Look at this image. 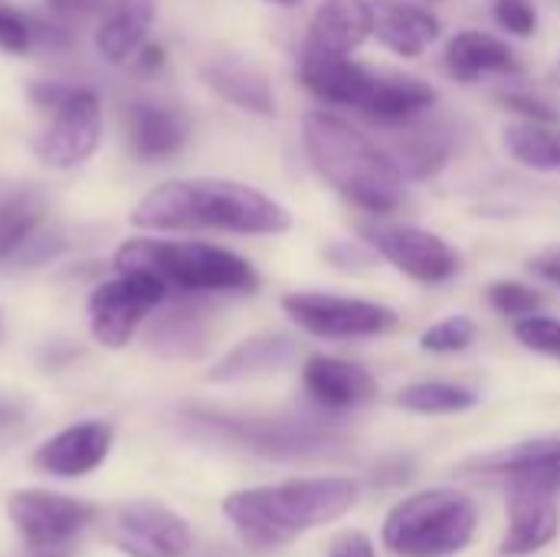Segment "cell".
<instances>
[{"label":"cell","instance_id":"e0dca14e","mask_svg":"<svg viewBox=\"0 0 560 557\" xmlns=\"http://www.w3.org/2000/svg\"><path fill=\"white\" fill-rule=\"evenodd\" d=\"M560 532V512L555 492L545 489H512L509 496V532L502 555L525 557L548 548Z\"/></svg>","mask_w":560,"mask_h":557},{"label":"cell","instance_id":"5bb4252c","mask_svg":"<svg viewBox=\"0 0 560 557\" xmlns=\"http://www.w3.org/2000/svg\"><path fill=\"white\" fill-rule=\"evenodd\" d=\"M112 443H115L112 423L82 420V423L59 430L46 443H39V450L33 453V466L56 479H79V476L95 473L108 460Z\"/></svg>","mask_w":560,"mask_h":557},{"label":"cell","instance_id":"ac0fdd59","mask_svg":"<svg viewBox=\"0 0 560 557\" xmlns=\"http://www.w3.org/2000/svg\"><path fill=\"white\" fill-rule=\"evenodd\" d=\"M374 10V36L397 56L413 59L423 56L436 36H440V20L410 0H371Z\"/></svg>","mask_w":560,"mask_h":557},{"label":"cell","instance_id":"ab89813d","mask_svg":"<svg viewBox=\"0 0 560 557\" xmlns=\"http://www.w3.org/2000/svg\"><path fill=\"white\" fill-rule=\"evenodd\" d=\"M69 92H72V85H49V82H36V85L30 89L33 102H39V105H46V108H56Z\"/></svg>","mask_w":560,"mask_h":557},{"label":"cell","instance_id":"8992f818","mask_svg":"<svg viewBox=\"0 0 560 557\" xmlns=\"http://www.w3.org/2000/svg\"><path fill=\"white\" fill-rule=\"evenodd\" d=\"M167 295V282L158 279L154 272H118L115 279L98 282L89 295L92 338L108 351L125 348L135 338L138 325L158 305H164Z\"/></svg>","mask_w":560,"mask_h":557},{"label":"cell","instance_id":"30bf717a","mask_svg":"<svg viewBox=\"0 0 560 557\" xmlns=\"http://www.w3.org/2000/svg\"><path fill=\"white\" fill-rule=\"evenodd\" d=\"M102 141V102L92 89H75L52 108L49 125L33 138V154L56 171L79 167Z\"/></svg>","mask_w":560,"mask_h":557},{"label":"cell","instance_id":"d590c367","mask_svg":"<svg viewBox=\"0 0 560 557\" xmlns=\"http://www.w3.org/2000/svg\"><path fill=\"white\" fill-rule=\"evenodd\" d=\"M502 105L512 108V112H518V115H525L528 121H538V125H551L558 118V112L545 98L528 95V92H505L502 95Z\"/></svg>","mask_w":560,"mask_h":557},{"label":"cell","instance_id":"4fadbf2b","mask_svg":"<svg viewBox=\"0 0 560 557\" xmlns=\"http://www.w3.org/2000/svg\"><path fill=\"white\" fill-rule=\"evenodd\" d=\"M463 476L499 483L509 489H545L560 492V440H535L512 446L505 453H492L472 460L459 469Z\"/></svg>","mask_w":560,"mask_h":557},{"label":"cell","instance_id":"cb8c5ba5","mask_svg":"<svg viewBox=\"0 0 560 557\" xmlns=\"http://www.w3.org/2000/svg\"><path fill=\"white\" fill-rule=\"evenodd\" d=\"M46 197L33 184H0V259L16 256L39 230Z\"/></svg>","mask_w":560,"mask_h":557},{"label":"cell","instance_id":"74e56055","mask_svg":"<svg viewBox=\"0 0 560 557\" xmlns=\"http://www.w3.org/2000/svg\"><path fill=\"white\" fill-rule=\"evenodd\" d=\"M328 557H377V552H374V542L364 532H348V535H338L331 542Z\"/></svg>","mask_w":560,"mask_h":557},{"label":"cell","instance_id":"8fae6325","mask_svg":"<svg viewBox=\"0 0 560 557\" xmlns=\"http://www.w3.org/2000/svg\"><path fill=\"white\" fill-rule=\"evenodd\" d=\"M368 243L404 276L423 286H440L459 272V253L436 233L410 223H364Z\"/></svg>","mask_w":560,"mask_h":557},{"label":"cell","instance_id":"8d00e7d4","mask_svg":"<svg viewBox=\"0 0 560 557\" xmlns=\"http://www.w3.org/2000/svg\"><path fill=\"white\" fill-rule=\"evenodd\" d=\"M46 7L59 23H82L102 7V0H46Z\"/></svg>","mask_w":560,"mask_h":557},{"label":"cell","instance_id":"484cf974","mask_svg":"<svg viewBox=\"0 0 560 557\" xmlns=\"http://www.w3.org/2000/svg\"><path fill=\"white\" fill-rule=\"evenodd\" d=\"M417 118H420V115H417ZM417 118L397 121V125H404V131H397V135H394V141H390L384 151L394 158V164L400 167V174H404V177H417V181H423V177L436 174V171L446 164L450 141H446L436 128L420 125Z\"/></svg>","mask_w":560,"mask_h":557},{"label":"cell","instance_id":"7402d4cb","mask_svg":"<svg viewBox=\"0 0 560 557\" xmlns=\"http://www.w3.org/2000/svg\"><path fill=\"white\" fill-rule=\"evenodd\" d=\"M128 138L131 151L144 161L171 158L187 141V118L171 105L135 102L128 108Z\"/></svg>","mask_w":560,"mask_h":557},{"label":"cell","instance_id":"44dd1931","mask_svg":"<svg viewBox=\"0 0 560 557\" xmlns=\"http://www.w3.org/2000/svg\"><path fill=\"white\" fill-rule=\"evenodd\" d=\"M374 36V10L371 0H325L312 23H308V46L345 53L351 56L358 46H364Z\"/></svg>","mask_w":560,"mask_h":557},{"label":"cell","instance_id":"d4e9b609","mask_svg":"<svg viewBox=\"0 0 560 557\" xmlns=\"http://www.w3.org/2000/svg\"><path fill=\"white\" fill-rule=\"evenodd\" d=\"M433 102H436V89L430 82L400 72H377V85L364 115L377 118L381 125H397L423 115Z\"/></svg>","mask_w":560,"mask_h":557},{"label":"cell","instance_id":"f35d334b","mask_svg":"<svg viewBox=\"0 0 560 557\" xmlns=\"http://www.w3.org/2000/svg\"><path fill=\"white\" fill-rule=\"evenodd\" d=\"M528 269H532L538 279H545V282H551V286H560V246H551V250L538 253V256L528 263Z\"/></svg>","mask_w":560,"mask_h":557},{"label":"cell","instance_id":"d6986e66","mask_svg":"<svg viewBox=\"0 0 560 557\" xmlns=\"http://www.w3.org/2000/svg\"><path fill=\"white\" fill-rule=\"evenodd\" d=\"M203 82L230 105L249 112V115H276V92L269 76L240 56H217L203 66Z\"/></svg>","mask_w":560,"mask_h":557},{"label":"cell","instance_id":"9a60e30c","mask_svg":"<svg viewBox=\"0 0 560 557\" xmlns=\"http://www.w3.org/2000/svg\"><path fill=\"white\" fill-rule=\"evenodd\" d=\"M302 82L312 95H318L322 102L331 105H351V108H368L374 85H377V72L364 69L361 62H354L345 53H328L318 46H302V62H299Z\"/></svg>","mask_w":560,"mask_h":557},{"label":"cell","instance_id":"277c9868","mask_svg":"<svg viewBox=\"0 0 560 557\" xmlns=\"http://www.w3.org/2000/svg\"><path fill=\"white\" fill-rule=\"evenodd\" d=\"M118 272H154L171 292L184 295H249L259 286L256 269L233 250L197 240H128L112 256Z\"/></svg>","mask_w":560,"mask_h":557},{"label":"cell","instance_id":"603a6c76","mask_svg":"<svg viewBox=\"0 0 560 557\" xmlns=\"http://www.w3.org/2000/svg\"><path fill=\"white\" fill-rule=\"evenodd\" d=\"M154 20V0H112L108 16L95 33V49L105 62L121 66L141 43Z\"/></svg>","mask_w":560,"mask_h":557},{"label":"cell","instance_id":"6da1fadb","mask_svg":"<svg viewBox=\"0 0 560 557\" xmlns=\"http://www.w3.org/2000/svg\"><path fill=\"white\" fill-rule=\"evenodd\" d=\"M138 230H223L240 236H276L292 227V213L259 187L223 177L164 181L148 190L135 210Z\"/></svg>","mask_w":560,"mask_h":557},{"label":"cell","instance_id":"f1b7e54d","mask_svg":"<svg viewBox=\"0 0 560 557\" xmlns=\"http://www.w3.org/2000/svg\"><path fill=\"white\" fill-rule=\"evenodd\" d=\"M207 338V318L200 305H174L151 328V345L164 355H197Z\"/></svg>","mask_w":560,"mask_h":557},{"label":"cell","instance_id":"9c48e42d","mask_svg":"<svg viewBox=\"0 0 560 557\" xmlns=\"http://www.w3.org/2000/svg\"><path fill=\"white\" fill-rule=\"evenodd\" d=\"M105 535L128 557H187L194 548V529L187 519L154 499L118 506L108 515Z\"/></svg>","mask_w":560,"mask_h":557},{"label":"cell","instance_id":"f546056e","mask_svg":"<svg viewBox=\"0 0 560 557\" xmlns=\"http://www.w3.org/2000/svg\"><path fill=\"white\" fill-rule=\"evenodd\" d=\"M505 148L525 167L560 171V131L548 128V125H538V121L512 125L505 131Z\"/></svg>","mask_w":560,"mask_h":557},{"label":"cell","instance_id":"b9f144b4","mask_svg":"<svg viewBox=\"0 0 560 557\" xmlns=\"http://www.w3.org/2000/svg\"><path fill=\"white\" fill-rule=\"evenodd\" d=\"M269 3H276V7H295L299 0H269Z\"/></svg>","mask_w":560,"mask_h":557},{"label":"cell","instance_id":"7bdbcfd3","mask_svg":"<svg viewBox=\"0 0 560 557\" xmlns=\"http://www.w3.org/2000/svg\"><path fill=\"white\" fill-rule=\"evenodd\" d=\"M3 420H13V414H10V410H3V407H0V423H3Z\"/></svg>","mask_w":560,"mask_h":557},{"label":"cell","instance_id":"ffe728a7","mask_svg":"<svg viewBox=\"0 0 560 557\" xmlns=\"http://www.w3.org/2000/svg\"><path fill=\"white\" fill-rule=\"evenodd\" d=\"M443 62H446V72L463 85H472L482 76H509V72L522 69L515 49L505 39H499L492 33H482V30L456 33L446 43Z\"/></svg>","mask_w":560,"mask_h":557},{"label":"cell","instance_id":"d6a6232c","mask_svg":"<svg viewBox=\"0 0 560 557\" xmlns=\"http://www.w3.org/2000/svg\"><path fill=\"white\" fill-rule=\"evenodd\" d=\"M489 302L495 312L509 315V318H525V315H535L541 309V295L522 282H492L489 286Z\"/></svg>","mask_w":560,"mask_h":557},{"label":"cell","instance_id":"83f0119b","mask_svg":"<svg viewBox=\"0 0 560 557\" xmlns=\"http://www.w3.org/2000/svg\"><path fill=\"white\" fill-rule=\"evenodd\" d=\"M479 404V394L463 384L450 381H417L407 384L397 394V407L420 414V417H446V414H466Z\"/></svg>","mask_w":560,"mask_h":557},{"label":"cell","instance_id":"ba28073f","mask_svg":"<svg viewBox=\"0 0 560 557\" xmlns=\"http://www.w3.org/2000/svg\"><path fill=\"white\" fill-rule=\"evenodd\" d=\"M7 519L33 555H66V548L95 519V509L72 496L20 489L7 499Z\"/></svg>","mask_w":560,"mask_h":557},{"label":"cell","instance_id":"1f68e13d","mask_svg":"<svg viewBox=\"0 0 560 557\" xmlns=\"http://www.w3.org/2000/svg\"><path fill=\"white\" fill-rule=\"evenodd\" d=\"M515 338L528 348V351H538V355H548V358H558L560 361V318L551 315H525L515 322Z\"/></svg>","mask_w":560,"mask_h":557},{"label":"cell","instance_id":"4dcf8cb0","mask_svg":"<svg viewBox=\"0 0 560 557\" xmlns=\"http://www.w3.org/2000/svg\"><path fill=\"white\" fill-rule=\"evenodd\" d=\"M476 322L469 315H450L436 325H430L423 335H420V348L423 351H433V355H456V351H466L472 341H476Z\"/></svg>","mask_w":560,"mask_h":557},{"label":"cell","instance_id":"4316f807","mask_svg":"<svg viewBox=\"0 0 560 557\" xmlns=\"http://www.w3.org/2000/svg\"><path fill=\"white\" fill-rule=\"evenodd\" d=\"M292 355V341L285 335H256L243 345H236L226 358H220L213 368H210V381H240V378H253V374H262V371H272L279 368L285 358Z\"/></svg>","mask_w":560,"mask_h":557},{"label":"cell","instance_id":"e575fe53","mask_svg":"<svg viewBox=\"0 0 560 557\" xmlns=\"http://www.w3.org/2000/svg\"><path fill=\"white\" fill-rule=\"evenodd\" d=\"M36 43L33 20L13 7H0V49L3 53H26Z\"/></svg>","mask_w":560,"mask_h":557},{"label":"cell","instance_id":"60d3db41","mask_svg":"<svg viewBox=\"0 0 560 557\" xmlns=\"http://www.w3.org/2000/svg\"><path fill=\"white\" fill-rule=\"evenodd\" d=\"M164 66V49L161 46H144L141 49V69H158Z\"/></svg>","mask_w":560,"mask_h":557},{"label":"cell","instance_id":"52a82bcc","mask_svg":"<svg viewBox=\"0 0 560 557\" xmlns=\"http://www.w3.org/2000/svg\"><path fill=\"white\" fill-rule=\"evenodd\" d=\"M282 312L308 335L331 338V341H351V338H374L397 328V312L368 302V299H348L331 292H289L282 299Z\"/></svg>","mask_w":560,"mask_h":557},{"label":"cell","instance_id":"2e32d148","mask_svg":"<svg viewBox=\"0 0 560 557\" xmlns=\"http://www.w3.org/2000/svg\"><path fill=\"white\" fill-rule=\"evenodd\" d=\"M305 394L325 410H354L377 397V381L354 361L312 355L302 368Z\"/></svg>","mask_w":560,"mask_h":557},{"label":"cell","instance_id":"5b68a950","mask_svg":"<svg viewBox=\"0 0 560 557\" xmlns=\"http://www.w3.org/2000/svg\"><path fill=\"white\" fill-rule=\"evenodd\" d=\"M479 529L476 502L459 489H427L390 509L384 545L397 557H453L466 552Z\"/></svg>","mask_w":560,"mask_h":557},{"label":"cell","instance_id":"7a4b0ae2","mask_svg":"<svg viewBox=\"0 0 560 557\" xmlns=\"http://www.w3.org/2000/svg\"><path fill=\"white\" fill-rule=\"evenodd\" d=\"M302 144L312 167L354 207L371 217H387L404 207L407 187L394 158L361 128L331 115H302Z\"/></svg>","mask_w":560,"mask_h":557},{"label":"cell","instance_id":"3957f363","mask_svg":"<svg viewBox=\"0 0 560 557\" xmlns=\"http://www.w3.org/2000/svg\"><path fill=\"white\" fill-rule=\"evenodd\" d=\"M361 496L358 479L315 476L243 489L223 499V515L253 548H276L302 532L338 522Z\"/></svg>","mask_w":560,"mask_h":557},{"label":"cell","instance_id":"836d02e7","mask_svg":"<svg viewBox=\"0 0 560 557\" xmlns=\"http://www.w3.org/2000/svg\"><path fill=\"white\" fill-rule=\"evenodd\" d=\"M495 23L512 36H532L538 30V7L535 0H495L492 7Z\"/></svg>","mask_w":560,"mask_h":557},{"label":"cell","instance_id":"ee69618b","mask_svg":"<svg viewBox=\"0 0 560 557\" xmlns=\"http://www.w3.org/2000/svg\"><path fill=\"white\" fill-rule=\"evenodd\" d=\"M555 76H558V82H560V62H558V69H555Z\"/></svg>","mask_w":560,"mask_h":557},{"label":"cell","instance_id":"7c38bea8","mask_svg":"<svg viewBox=\"0 0 560 557\" xmlns=\"http://www.w3.org/2000/svg\"><path fill=\"white\" fill-rule=\"evenodd\" d=\"M197 420L236 443H246L259 453L272 456H312L328 453L338 437L328 427L305 423V420H253V417H217V414H197Z\"/></svg>","mask_w":560,"mask_h":557}]
</instances>
